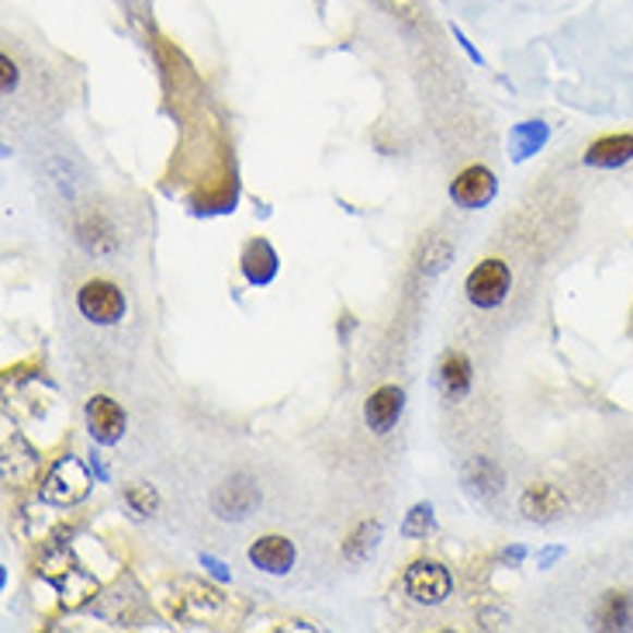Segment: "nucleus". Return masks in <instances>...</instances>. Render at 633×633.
<instances>
[{
    "instance_id": "obj_1",
    "label": "nucleus",
    "mask_w": 633,
    "mask_h": 633,
    "mask_svg": "<svg viewBox=\"0 0 633 633\" xmlns=\"http://www.w3.org/2000/svg\"><path fill=\"white\" fill-rule=\"evenodd\" d=\"M76 308H81L87 322L114 326V322L125 319V294L118 284L94 277V281H87L81 291H76Z\"/></svg>"
},
{
    "instance_id": "obj_2",
    "label": "nucleus",
    "mask_w": 633,
    "mask_h": 633,
    "mask_svg": "<svg viewBox=\"0 0 633 633\" xmlns=\"http://www.w3.org/2000/svg\"><path fill=\"white\" fill-rule=\"evenodd\" d=\"M509 288H512V273L506 260H482L464 281L467 302L474 308H499L509 299Z\"/></svg>"
},
{
    "instance_id": "obj_3",
    "label": "nucleus",
    "mask_w": 633,
    "mask_h": 633,
    "mask_svg": "<svg viewBox=\"0 0 633 633\" xmlns=\"http://www.w3.org/2000/svg\"><path fill=\"white\" fill-rule=\"evenodd\" d=\"M405 592L409 599L423 606H437L450 596V575L437 561H412L405 571Z\"/></svg>"
},
{
    "instance_id": "obj_4",
    "label": "nucleus",
    "mask_w": 633,
    "mask_h": 633,
    "mask_svg": "<svg viewBox=\"0 0 633 633\" xmlns=\"http://www.w3.org/2000/svg\"><path fill=\"white\" fill-rule=\"evenodd\" d=\"M496 173H491L488 167L482 163H474L467 170H461L458 176H453V184H450V197H453V205L464 208V211H478L485 208L491 197H496Z\"/></svg>"
},
{
    "instance_id": "obj_5",
    "label": "nucleus",
    "mask_w": 633,
    "mask_h": 633,
    "mask_svg": "<svg viewBox=\"0 0 633 633\" xmlns=\"http://www.w3.org/2000/svg\"><path fill=\"white\" fill-rule=\"evenodd\" d=\"M125 412L118 402H111L108 394H97V399L87 402V433L105 447H114L118 440L125 437Z\"/></svg>"
},
{
    "instance_id": "obj_6",
    "label": "nucleus",
    "mask_w": 633,
    "mask_h": 633,
    "mask_svg": "<svg viewBox=\"0 0 633 633\" xmlns=\"http://www.w3.org/2000/svg\"><path fill=\"white\" fill-rule=\"evenodd\" d=\"M405 409V391L399 385H381L378 391H370V399L364 402V423L367 429H374L378 437L391 433V426L402 419Z\"/></svg>"
},
{
    "instance_id": "obj_7",
    "label": "nucleus",
    "mask_w": 633,
    "mask_h": 633,
    "mask_svg": "<svg viewBox=\"0 0 633 633\" xmlns=\"http://www.w3.org/2000/svg\"><path fill=\"white\" fill-rule=\"evenodd\" d=\"M211 506L222 520H246L253 516V509L260 506V491H256L249 478H229L226 485H219V491H215Z\"/></svg>"
},
{
    "instance_id": "obj_8",
    "label": "nucleus",
    "mask_w": 633,
    "mask_h": 633,
    "mask_svg": "<svg viewBox=\"0 0 633 633\" xmlns=\"http://www.w3.org/2000/svg\"><path fill=\"white\" fill-rule=\"evenodd\" d=\"M437 385L443 391V399H450V402L467 399V391L474 385V367L467 361V353H461V350L443 353V361L437 367Z\"/></svg>"
},
{
    "instance_id": "obj_9",
    "label": "nucleus",
    "mask_w": 633,
    "mask_h": 633,
    "mask_svg": "<svg viewBox=\"0 0 633 633\" xmlns=\"http://www.w3.org/2000/svg\"><path fill=\"white\" fill-rule=\"evenodd\" d=\"M249 561H253V568L267 571V575H288L291 564H294V544L288 537H277V533H270V537L253 540Z\"/></svg>"
},
{
    "instance_id": "obj_10",
    "label": "nucleus",
    "mask_w": 633,
    "mask_h": 633,
    "mask_svg": "<svg viewBox=\"0 0 633 633\" xmlns=\"http://www.w3.org/2000/svg\"><path fill=\"white\" fill-rule=\"evenodd\" d=\"M564 496L553 485H533L520 499V512L529 523H553L564 512Z\"/></svg>"
},
{
    "instance_id": "obj_11",
    "label": "nucleus",
    "mask_w": 633,
    "mask_h": 633,
    "mask_svg": "<svg viewBox=\"0 0 633 633\" xmlns=\"http://www.w3.org/2000/svg\"><path fill=\"white\" fill-rule=\"evenodd\" d=\"M592 620H596L592 623L596 630H633V592H620V588L602 592Z\"/></svg>"
},
{
    "instance_id": "obj_12",
    "label": "nucleus",
    "mask_w": 633,
    "mask_h": 633,
    "mask_svg": "<svg viewBox=\"0 0 633 633\" xmlns=\"http://www.w3.org/2000/svg\"><path fill=\"white\" fill-rule=\"evenodd\" d=\"M633 160V135H602L585 149V163L599 170H617Z\"/></svg>"
},
{
    "instance_id": "obj_13",
    "label": "nucleus",
    "mask_w": 633,
    "mask_h": 633,
    "mask_svg": "<svg viewBox=\"0 0 633 633\" xmlns=\"http://www.w3.org/2000/svg\"><path fill=\"white\" fill-rule=\"evenodd\" d=\"M243 273L249 284H267L270 277L277 273V256L270 249V243L264 240H253L246 249H243Z\"/></svg>"
},
{
    "instance_id": "obj_14",
    "label": "nucleus",
    "mask_w": 633,
    "mask_h": 633,
    "mask_svg": "<svg viewBox=\"0 0 633 633\" xmlns=\"http://www.w3.org/2000/svg\"><path fill=\"white\" fill-rule=\"evenodd\" d=\"M464 478L474 491H482V496H496L502 488V471L485 458H474L464 471Z\"/></svg>"
},
{
    "instance_id": "obj_15",
    "label": "nucleus",
    "mask_w": 633,
    "mask_h": 633,
    "mask_svg": "<svg viewBox=\"0 0 633 633\" xmlns=\"http://www.w3.org/2000/svg\"><path fill=\"white\" fill-rule=\"evenodd\" d=\"M378 537H381V526L378 523H361L357 526V533L346 540V547H343V553L350 561H364L367 553L374 550V544H378Z\"/></svg>"
},
{
    "instance_id": "obj_16",
    "label": "nucleus",
    "mask_w": 633,
    "mask_h": 633,
    "mask_svg": "<svg viewBox=\"0 0 633 633\" xmlns=\"http://www.w3.org/2000/svg\"><path fill=\"white\" fill-rule=\"evenodd\" d=\"M544 138H547V129L540 122H523L516 132H512V146H516V156L523 160V156L537 153L544 146Z\"/></svg>"
},
{
    "instance_id": "obj_17",
    "label": "nucleus",
    "mask_w": 633,
    "mask_h": 633,
    "mask_svg": "<svg viewBox=\"0 0 633 633\" xmlns=\"http://www.w3.org/2000/svg\"><path fill=\"white\" fill-rule=\"evenodd\" d=\"M125 502L138 512V516H153L156 506H160V499H156V491H153L149 485H143V482H135V485L125 488Z\"/></svg>"
},
{
    "instance_id": "obj_18",
    "label": "nucleus",
    "mask_w": 633,
    "mask_h": 633,
    "mask_svg": "<svg viewBox=\"0 0 633 633\" xmlns=\"http://www.w3.org/2000/svg\"><path fill=\"white\" fill-rule=\"evenodd\" d=\"M429 526H433V506L423 502V506H415V509L409 512V520H405L402 533H405V537H426Z\"/></svg>"
},
{
    "instance_id": "obj_19",
    "label": "nucleus",
    "mask_w": 633,
    "mask_h": 633,
    "mask_svg": "<svg viewBox=\"0 0 633 633\" xmlns=\"http://www.w3.org/2000/svg\"><path fill=\"white\" fill-rule=\"evenodd\" d=\"M450 256H453L450 243L433 240V243L426 246V253H423V270H426V273H440V270L450 264Z\"/></svg>"
},
{
    "instance_id": "obj_20",
    "label": "nucleus",
    "mask_w": 633,
    "mask_h": 633,
    "mask_svg": "<svg viewBox=\"0 0 633 633\" xmlns=\"http://www.w3.org/2000/svg\"><path fill=\"white\" fill-rule=\"evenodd\" d=\"M14 87H17V66L4 56V94H11Z\"/></svg>"
}]
</instances>
